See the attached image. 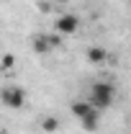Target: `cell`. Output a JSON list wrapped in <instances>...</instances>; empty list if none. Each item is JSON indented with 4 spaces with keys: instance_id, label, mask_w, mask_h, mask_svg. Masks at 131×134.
I'll list each match as a JSON object with an SVG mask.
<instances>
[{
    "instance_id": "obj_1",
    "label": "cell",
    "mask_w": 131,
    "mask_h": 134,
    "mask_svg": "<svg viewBox=\"0 0 131 134\" xmlns=\"http://www.w3.org/2000/svg\"><path fill=\"white\" fill-rule=\"evenodd\" d=\"M87 103L95 108V111H105V108H111L116 103V85L108 83V80H98V83L90 85V93H87Z\"/></svg>"
},
{
    "instance_id": "obj_2",
    "label": "cell",
    "mask_w": 131,
    "mask_h": 134,
    "mask_svg": "<svg viewBox=\"0 0 131 134\" xmlns=\"http://www.w3.org/2000/svg\"><path fill=\"white\" fill-rule=\"evenodd\" d=\"M0 100H3V106L18 111V108L26 106V90H23L21 85H5V88L0 90Z\"/></svg>"
},
{
    "instance_id": "obj_3",
    "label": "cell",
    "mask_w": 131,
    "mask_h": 134,
    "mask_svg": "<svg viewBox=\"0 0 131 134\" xmlns=\"http://www.w3.org/2000/svg\"><path fill=\"white\" fill-rule=\"evenodd\" d=\"M59 44H62V36L59 34H36V36H31V47H33L36 54H49Z\"/></svg>"
},
{
    "instance_id": "obj_4",
    "label": "cell",
    "mask_w": 131,
    "mask_h": 134,
    "mask_svg": "<svg viewBox=\"0 0 131 134\" xmlns=\"http://www.w3.org/2000/svg\"><path fill=\"white\" fill-rule=\"evenodd\" d=\"M77 29H80V18L75 13H62L54 21V31L59 36H72V34H77Z\"/></svg>"
},
{
    "instance_id": "obj_5",
    "label": "cell",
    "mask_w": 131,
    "mask_h": 134,
    "mask_svg": "<svg viewBox=\"0 0 131 134\" xmlns=\"http://www.w3.org/2000/svg\"><path fill=\"white\" fill-rule=\"evenodd\" d=\"M80 126L85 129V132H98V126H100V111L90 108V111L80 119Z\"/></svg>"
},
{
    "instance_id": "obj_6",
    "label": "cell",
    "mask_w": 131,
    "mask_h": 134,
    "mask_svg": "<svg viewBox=\"0 0 131 134\" xmlns=\"http://www.w3.org/2000/svg\"><path fill=\"white\" fill-rule=\"evenodd\" d=\"M85 57H87V62H103V59H108V52L103 47H90L85 52Z\"/></svg>"
},
{
    "instance_id": "obj_7",
    "label": "cell",
    "mask_w": 131,
    "mask_h": 134,
    "mask_svg": "<svg viewBox=\"0 0 131 134\" xmlns=\"http://www.w3.org/2000/svg\"><path fill=\"white\" fill-rule=\"evenodd\" d=\"M90 108H93V106H90L87 100H75V103H69V111H72L77 119H82L87 111H90Z\"/></svg>"
},
{
    "instance_id": "obj_8",
    "label": "cell",
    "mask_w": 131,
    "mask_h": 134,
    "mask_svg": "<svg viewBox=\"0 0 131 134\" xmlns=\"http://www.w3.org/2000/svg\"><path fill=\"white\" fill-rule=\"evenodd\" d=\"M41 129H44L46 134H54L57 129H59V119L57 116H44L41 119Z\"/></svg>"
},
{
    "instance_id": "obj_9",
    "label": "cell",
    "mask_w": 131,
    "mask_h": 134,
    "mask_svg": "<svg viewBox=\"0 0 131 134\" xmlns=\"http://www.w3.org/2000/svg\"><path fill=\"white\" fill-rule=\"evenodd\" d=\"M13 65H16V57H13V54H3V59H0V67H3V70H10Z\"/></svg>"
},
{
    "instance_id": "obj_10",
    "label": "cell",
    "mask_w": 131,
    "mask_h": 134,
    "mask_svg": "<svg viewBox=\"0 0 131 134\" xmlns=\"http://www.w3.org/2000/svg\"><path fill=\"white\" fill-rule=\"evenodd\" d=\"M54 3H59V5H64V3H69V0H54Z\"/></svg>"
},
{
    "instance_id": "obj_11",
    "label": "cell",
    "mask_w": 131,
    "mask_h": 134,
    "mask_svg": "<svg viewBox=\"0 0 131 134\" xmlns=\"http://www.w3.org/2000/svg\"><path fill=\"white\" fill-rule=\"evenodd\" d=\"M0 134H3V132H0Z\"/></svg>"
}]
</instances>
